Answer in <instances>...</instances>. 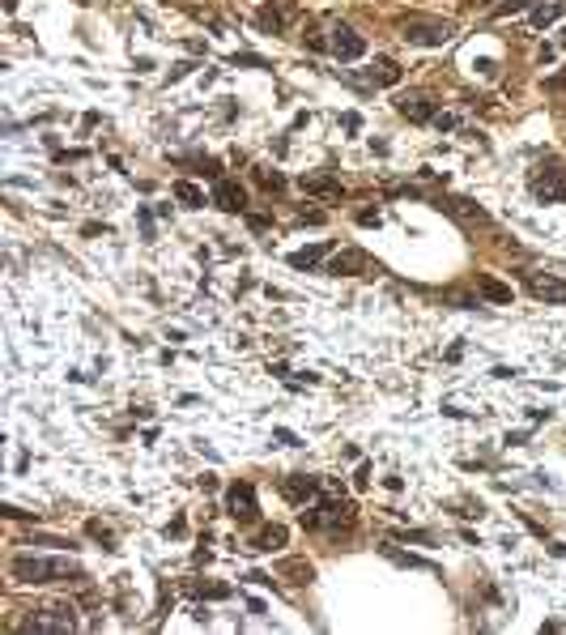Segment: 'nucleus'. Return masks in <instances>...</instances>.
Returning <instances> with one entry per match:
<instances>
[{
	"instance_id": "obj_1",
	"label": "nucleus",
	"mask_w": 566,
	"mask_h": 635,
	"mask_svg": "<svg viewBox=\"0 0 566 635\" xmlns=\"http://www.w3.org/2000/svg\"><path fill=\"white\" fill-rule=\"evenodd\" d=\"M9 576L17 585H55V580H85V572L72 559H43V555H17L9 563Z\"/></svg>"
},
{
	"instance_id": "obj_2",
	"label": "nucleus",
	"mask_w": 566,
	"mask_h": 635,
	"mask_svg": "<svg viewBox=\"0 0 566 635\" xmlns=\"http://www.w3.org/2000/svg\"><path fill=\"white\" fill-rule=\"evenodd\" d=\"M328 491H332V495H328L324 503H315V508H307V512L298 516L303 529H315V533H345V529H354L358 508L337 495V482H328Z\"/></svg>"
},
{
	"instance_id": "obj_3",
	"label": "nucleus",
	"mask_w": 566,
	"mask_h": 635,
	"mask_svg": "<svg viewBox=\"0 0 566 635\" xmlns=\"http://www.w3.org/2000/svg\"><path fill=\"white\" fill-rule=\"evenodd\" d=\"M401 38L409 47H443V43L456 38V21H447V17H409L401 26Z\"/></svg>"
},
{
	"instance_id": "obj_4",
	"label": "nucleus",
	"mask_w": 566,
	"mask_h": 635,
	"mask_svg": "<svg viewBox=\"0 0 566 635\" xmlns=\"http://www.w3.org/2000/svg\"><path fill=\"white\" fill-rule=\"evenodd\" d=\"M72 627H77V610L68 602H51L21 623V631H72Z\"/></svg>"
},
{
	"instance_id": "obj_5",
	"label": "nucleus",
	"mask_w": 566,
	"mask_h": 635,
	"mask_svg": "<svg viewBox=\"0 0 566 635\" xmlns=\"http://www.w3.org/2000/svg\"><path fill=\"white\" fill-rule=\"evenodd\" d=\"M328 51H332L341 64H349V60H362V55H366V38H362L354 26H332V30H328Z\"/></svg>"
},
{
	"instance_id": "obj_6",
	"label": "nucleus",
	"mask_w": 566,
	"mask_h": 635,
	"mask_svg": "<svg viewBox=\"0 0 566 635\" xmlns=\"http://www.w3.org/2000/svg\"><path fill=\"white\" fill-rule=\"evenodd\" d=\"M533 196L537 201H566V166L550 162L533 175Z\"/></svg>"
},
{
	"instance_id": "obj_7",
	"label": "nucleus",
	"mask_w": 566,
	"mask_h": 635,
	"mask_svg": "<svg viewBox=\"0 0 566 635\" xmlns=\"http://www.w3.org/2000/svg\"><path fill=\"white\" fill-rule=\"evenodd\" d=\"M324 273H332V277H362V273H371V256L362 247H345V252H337L324 265Z\"/></svg>"
},
{
	"instance_id": "obj_8",
	"label": "nucleus",
	"mask_w": 566,
	"mask_h": 635,
	"mask_svg": "<svg viewBox=\"0 0 566 635\" xmlns=\"http://www.w3.org/2000/svg\"><path fill=\"white\" fill-rule=\"evenodd\" d=\"M226 512L234 516V521H256L260 516V508H256V491H251V482H234L230 491H226Z\"/></svg>"
},
{
	"instance_id": "obj_9",
	"label": "nucleus",
	"mask_w": 566,
	"mask_h": 635,
	"mask_svg": "<svg viewBox=\"0 0 566 635\" xmlns=\"http://www.w3.org/2000/svg\"><path fill=\"white\" fill-rule=\"evenodd\" d=\"M213 205L222 213H247V192L239 188V179H213Z\"/></svg>"
},
{
	"instance_id": "obj_10",
	"label": "nucleus",
	"mask_w": 566,
	"mask_h": 635,
	"mask_svg": "<svg viewBox=\"0 0 566 635\" xmlns=\"http://www.w3.org/2000/svg\"><path fill=\"white\" fill-rule=\"evenodd\" d=\"M528 290L545 303H566V277L562 273H528Z\"/></svg>"
},
{
	"instance_id": "obj_11",
	"label": "nucleus",
	"mask_w": 566,
	"mask_h": 635,
	"mask_svg": "<svg viewBox=\"0 0 566 635\" xmlns=\"http://www.w3.org/2000/svg\"><path fill=\"white\" fill-rule=\"evenodd\" d=\"M396 111H401L405 119H413V124H426V119H435V115H439V111H435V102H430L426 94H418V90L401 94V98H396Z\"/></svg>"
},
{
	"instance_id": "obj_12",
	"label": "nucleus",
	"mask_w": 566,
	"mask_h": 635,
	"mask_svg": "<svg viewBox=\"0 0 566 635\" xmlns=\"http://www.w3.org/2000/svg\"><path fill=\"white\" fill-rule=\"evenodd\" d=\"M290 17H294V4H290V0H277V4H264V9L256 13V26H260L264 34H281Z\"/></svg>"
},
{
	"instance_id": "obj_13",
	"label": "nucleus",
	"mask_w": 566,
	"mask_h": 635,
	"mask_svg": "<svg viewBox=\"0 0 566 635\" xmlns=\"http://www.w3.org/2000/svg\"><path fill=\"white\" fill-rule=\"evenodd\" d=\"M324 486H320V478H311V474H290L285 482H281V495L290 499V503H307V499H315Z\"/></svg>"
},
{
	"instance_id": "obj_14",
	"label": "nucleus",
	"mask_w": 566,
	"mask_h": 635,
	"mask_svg": "<svg viewBox=\"0 0 566 635\" xmlns=\"http://www.w3.org/2000/svg\"><path fill=\"white\" fill-rule=\"evenodd\" d=\"M439 209H447L456 222H464V226H473V222H486V209L481 205H473V201H464V196H447V201H439Z\"/></svg>"
},
{
	"instance_id": "obj_15",
	"label": "nucleus",
	"mask_w": 566,
	"mask_h": 635,
	"mask_svg": "<svg viewBox=\"0 0 566 635\" xmlns=\"http://www.w3.org/2000/svg\"><path fill=\"white\" fill-rule=\"evenodd\" d=\"M366 77H371V85H401V64L396 60H388V55H379L371 68H366Z\"/></svg>"
},
{
	"instance_id": "obj_16",
	"label": "nucleus",
	"mask_w": 566,
	"mask_h": 635,
	"mask_svg": "<svg viewBox=\"0 0 566 635\" xmlns=\"http://www.w3.org/2000/svg\"><path fill=\"white\" fill-rule=\"evenodd\" d=\"M562 13H566V0H541V4H533V26L545 30V26H554Z\"/></svg>"
},
{
	"instance_id": "obj_17",
	"label": "nucleus",
	"mask_w": 566,
	"mask_h": 635,
	"mask_svg": "<svg viewBox=\"0 0 566 635\" xmlns=\"http://www.w3.org/2000/svg\"><path fill=\"white\" fill-rule=\"evenodd\" d=\"M298 183H303V192H315V196H341L345 192L332 175H303Z\"/></svg>"
},
{
	"instance_id": "obj_18",
	"label": "nucleus",
	"mask_w": 566,
	"mask_h": 635,
	"mask_svg": "<svg viewBox=\"0 0 566 635\" xmlns=\"http://www.w3.org/2000/svg\"><path fill=\"white\" fill-rule=\"evenodd\" d=\"M170 192H175V201H179V205H187V209H200V205H205V192H200L192 179H175V188H170Z\"/></svg>"
},
{
	"instance_id": "obj_19",
	"label": "nucleus",
	"mask_w": 566,
	"mask_h": 635,
	"mask_svg": "<svg viewBox=\"0 0 566 635\" xmlns=\"http://www.w3.org/2000/svg\"><path fill=\"white\" fill-rule=\"evenodd\" d=\"M477 290L490 299V303H511V286H503L499 277H490V273H481L477 277Z\"/></svg>"
},
{
	"instance_id": "obj_20",
	"label": "nucleus",
	"mask_w": 566,
	"mask_h": 635,
	"mask_svg": "<svg viewBox=\"0 0 566 635\" xmlns=\"http://www.w3.org/2000/svg\"><path fill=\"white\" fill-rule=\"evenodd\" d=\"M277 576H285V580H294V585H307V580L315 576V567H311L307 559H285V563L277 567Z\"/></svg>"
},
{
	"instance_id": "obj_21",
	"label": "nucleus",
	"mask_w": 566,
	"mask_h": 635,
	"mask_svg": "<svg viewBox=\"0 0 566 635\" xmlns=\"http://www.w3.org/2000/svg\"><path fill=\"white\" fill-rule=\"evenodd\" d=\"M324 252H328V243H315V247H298V252H290V265H294V269H315V265L324 260Z\"/></svg>"
},
{
	"instance_id": "obj_22",
	"label": "nucleus",
	"mask_w": 566,
	"mask_h": 635,
	"mask_svg": "<svg viewBox=\"0 0 566 635\" xmlns=\"http://www.w3.org/2000/svg\"><path fill=\"white\" fill-rule=\"evenodd\" d=\"M285 538H290V533H285L281 525H268V529L251 542V550H281V546H285Z\"/></svg>"
},
{
	"instance_id": "obj_23",
	"label": "nucleus",
	"mask_w": 566,
	"mask_h": 635,
	"mask_svg": "<svg viewBox=\"0 0 566 635\" xmlns=\"http://www.w3.org/2000/svg\"><path fill=\"white\" fill-rule=\"evenodd\" d=\"M379 550H383V555H388L392 563H401V567H413V572H435V563H430V559H418V555H401L396 546H379Z\"/></svg>"
},
{
	"instance_id": "obj_24",
	"label": "nucleus",
	"mask_w": 566,
	"mask_h": 635,
	"mask_svg": "<svg viewBox=\"0 0 566 635\" xmlns=\"http://www.w3.org/2000/svg\"><path fill=\"white\" fill-rule=\"evenodd\" d=\"M251 175H256V183H260V188H268V192H281V188H285V179H281L277 171H268V166H256Z\"/></svg>"
},
{
	"instance_id": "obj_25",
	"label": "nucleus",
	"mask_w": 566,
	"mask_h": 635,
	"mask_svg": "<svg viewBox=\"0 0 566 635\" xmlns=\"http://www.w3.org/2000/svg\"><path fill=\"white\" fill-rule=\"evenodd\" d=\"M230 64H234V68H268V60H264V55H256V51H234V55H230Z\"/></svg>"
},
{
	"instance_id": "obj_26",
	"label": "nucleus",
	"mask_w": 566,
	"mask_h": 635,
	"mask_svg": "<svg viewBox=\"0 0 566 635\" xmlns=\"http://www.w3.org/2000/svg\"><path fill=\"white\" fill-rule=\"evenodd\" d=\"M192 593H196V597H213V602H222V597H230V585H192Z\"/></svg>"
},
{
	"instance_id": "obj_27",
	"label": "nucleus",
	"mask_w": 566,
	"mask_h": 635,
	"mask_svg": "<svg viewBox=\"0 0 566 635\" xmlns=\"http://www.w3.org/2000/svg\"><path fill=\"white\" fill-rule=\"evenodd\" d=\"M524 9H533V0H503V4L494 9V17H516V13H524Z\"/></svg>"
},
{
	"instance_id": "obj_28",
	"label": "nucleus",
	"mask_w": 566,
	"mask_h": 635,
	"mask_svg": "<svg viewBox=\"0 0 566 635\" xmlns=\"http://www.w3.org/2000/svg\"><path fill=\"white\" fill-rule=\"evenodd\" d=\"M89 533H94V538H98V542H102L107 550H115V538H111V529H102L98 521H89Z\"/></svg>"
},
{
	"instance_id": "obj_29",
	"label": "nucleus",
	"mask_w": 566,
	"mask_h": 635,
	"mask_svg": "<svg viewBox=\"0 0 566 635\" xmlns=\"http://www.w3.org/2000/svg\"><path fill=\"white\" fill-rule=\"evenodd\" d=\"M192 68H196V64H187V60H183V64H175V68L166 73V85H175V81H183V77H187Z\"/></svg>"
},
{
	"instance_id": "obj_30",
	"label": "nucleus",
	"mask_w": 566,
	"mask_h": 635,
	"mask_svg": "<svg viewBox=\"0 0 566 635\" xmlns=\"http://www.w3.org/2000/svg\"><path fill=\"white\" fill-rule=\"evenodd\" d=\"M379 222H383L379 209H362V213H358V226H379Z\"/></svg>"
},
{
	"instance_id": "obj_31",
	"label": "nucleus",
	"mask_w": 566,
	"mask_h": 635,
	"mask_svg": "<svg viewBox=\"0 0 566 635\" xmlns=\"http://www.w3.org/2000/svg\"><path fill=\"white\" fill-rule=\"evenodd\" d=\"M443 299H447V303H456V307H477V299H469V294H460V290H447Z\"/></svg>"
},
{
	"instance_id": "obj_32",
	"label": "nucleus",
	"mask_w": 566,
	"mask_h": 635,
	"mask_svg": "<svg viewBox=\"0 0 566 635\" xmlns=\"http://www.w3.org/2000/svg\"><path fill=\"white\" fill-rule=\"evenodd\" d=\"M354 486H358V491H362V486H371V465H366V461L358 465V474H354Z\"/></svg>"
},
{
	"instance_id": "obj_33",
	"label": "nucleus",
	"mask_w": 566,
	"mask_h": 635,
	"mask_svg": "<svg viewBox=\"0 0 566 635\" xmlns=\"http://www.w3.org/2000/svg\"><path fill=\"white\" fill-rule=\"evenodd\" d=\"M298 222H303V226H307V222H311V226H320V222H324V213H320V209H303V213H298Z\"/></svg>"
},
{
	"instance_id": "obj_34",
	"label": "nucleus",
	"mask_w": 566,
	"mask_h": 635,
	"mask_svg": "<svg viewBox=\"0 0 566 635\" xmlns=\"http://www.w3.org/2000/svg\"><path fill=\"white\" fill-rule=\"evenodd\" d=\"M341 124H345L349 132H358V128H362V119H358V111H345V119H341Z\"/></svg>"
},
{
	"instance_id": "obj_35",
	"label": "nucleus",
	"mask_w": 566,
	"mask_h": 635,
	"mask_svg": "<svg viewBox=\"0 0 566 635\" xmlns=\"http://www.w3.org/2000/svg\"><path fill=\"white\" fill-rule=\"evenodd\" d=\"M166 538H183V521H179V516H175V521L166 525Z\"/></svg>"
},
{
	"instance_id": "obj_36",
	"label": "nucleus",
	"mask_w": 566,
	"mask_h": 635,
	"mask_svg": "<svg viewBox=\"0 0 566 635\" xmlns=\"http://www.w3.org/2000/svg\"><path fill=\"white\" fill-rule=\"evenodd\" d=\"M545 85H550V90H566V73H562V77H550Z\"/></svg>"
},
{
	"instance_id": "obj_37",
	"label": "nucleus",
	"mask_w": 566,
	"mask_h": 635,
	"mask_svg": "<svg viewBox=\"0 0 566 635\" xmlns=\"http://www.w3.org/2000/svg\"><path fill=\"white\" fill-rule=\"evenodd\" d=\"M0 4H4V13H9V17H13V13H17V4H21V0H0Z\"/></svg>"
},
{
	"instance_id": "obj_38",
	"label": "nucleus",
	"mask_w": 566,
	"mask_h": 635,
	"mask_svg": "<svg viewBox=\"0 0 566 635\" xmlns=\"http://www.w3.org/2000/svg\"><path fill=\"white\" fill-rule=\"evenodd\" d=\"M469 4H473V9H477V4H490V0H469Z\"/></svg>"
},
{
	"instance_id": "obj_39",
	"label": "nucleus",
	"mask_w": 566,
	"mask_h": 635,
	"mask_svg": "<svg viewBox=\"0 0 566 635\" xmlns=\"http://www.w3.org/2000/svg\"><path fill=\"white\" fill-rule=\"evenodd\" d=\"M562 47H566V30H562Z\"/></svg>"
}]
</instances>
